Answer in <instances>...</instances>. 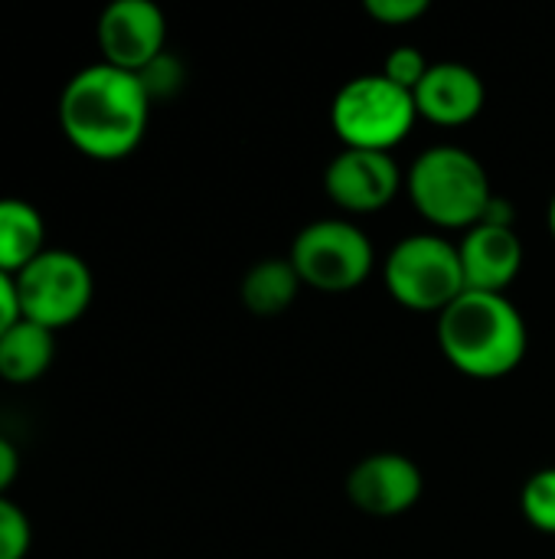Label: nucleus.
Instances as JSON below:
<instances>
[{"label": "nucleus", "instance_id": "f257e3e1", "mask_svg": "<svg viewBox=\"0 0 555 559\" xmlns=\"http://www.w3.org/2000/svg\"><path fill=\"white\" fill-rule=\"evenodd\" d=\"M150 118V98L137 72L108 62L79 69L59 95V128L65 141L95 160L128 157Z\"/></svg>", "mask_w": 555, "mask_h": 559}, {"label": "nucleus", "instance_id": "f03ea898", "mask_svg": "<svg viewBox=\"0 0 555 559\" xmlns=\"http://www.w3.org/2000/svg\"><path fill=\"white\" fill-rule=\"evenodd\" d=\"M438 347L464 377L497 380L527 357V324L504 295L464 292L438 314Z\"/></svg>", "mask_w": 555, "mask_h": 559}, {"label": "nucleus", "instance_id": "7ed1b4c3", "mask_svg": "<svg viewBox=\"0 0 555 559\" xmlns=\"http://www.w3.org/2000/svg\"><path fill=\"white\" fill-rule=\"evenodd\" d=\"M406 187L415 210L445 229L478 226L494 200L484 164L455 144H438L415 157Z\"/></svg>", "mask_w": 555, "mask_h": 559}, {"label": "nucleus", "instance_id": "20e7f679", "mask_svg": "<svg viewBox=\"0 0 555 559\" xmlns=\"http://www.w3.org/2000/svg\"><path fill=\"white\" fill-rule=\"evenodd\" d=\"M419 111L412 92L389 82L383 72L350 79L330 105V124L347 147L386 151L406 141Z\"/></svg>", "mask_w": 555, "mask_h": 559}, {"label": "nucleus", "instance_id": "39448f33", "mask_svg": "<svg viewBox=\"0 0 555 559\" xmlns=\"http://www.w3.org/2000/svg\"><path fill=\"white\" fill-rule=\"evenodd\" d=\"M383 278L389 295L412 311H445L468 285L458 246L442 236H406L386 259Z\"/></svg>", "mask_w": 555, "mask_h": 559}, {"label": "nucleus", "instance_id": "423d86ee", "mask_svg": "<svg viewBox=\"0 0 555 559\" xmlns=\"http://www.w3.org/2000/svg\"><path fill=\"white\" fill-rule=\"evenodd\" d=\"M16 301H20V318L36 321L49 328L52 334L59 328L75 324L95 295V278L92 269L85 265L82 255L69 249H46L39 252L16 278Z\"/></svg>", "mask_w": 555, "mask_h": 559}, {"label": "nucleus", "instance_id": "0eeeda50", "mask_svg": "<svg viewBox=\"0 0 555 559\" xmlns=\"http://www.w3.org/2000/svg\"><path fill=\"white\" fill-rule=\"evenodd\" d=\"M291 265L301 285L327 295L353 292L373 269V242L347 219H317L298 233L291 246Z\"/></svg>", "mask_w": 555, "mask_h": 559}, {"label": "nucleus", "instance_id": "6e6552de", "mask_svg": "<svg viewBox=\"0 0 555 559\" xmlns=\"http://www.w3.org/2000/svg\"><path fill=\"white\" fill-rule=\"evenodd\" d=\"M101 62L124 72H141L150 66L167 43V20L150 0H111L95 26Z\"/></svg>", "mask_w": 555, "mask_h": 559}, {"label": "nucleus", "instance_id": "1a4fd4ad", "mask_svg": "<svg viewBox=\"0 0 555 559\" xmlns=\"http://www.w3.org/2000/svg\"><path fill=\"white\" fill-rule=\"evenodd\" d=\"M327 197L350 213H379L402 187L399 164L386 151H340L324 174Z\"/></svg>", "mask_w": 555, "mask_h": 559}, {"label": "nucleus", "instance_id": "9d476101", "mask_svg": "<svg viewBox=\"0 0 555 559\" xmlns=\"http://www.w3.org/2000/svg\"><path fill=\"white\" fill-rule=\"evenodd\" d=\"M350 501L373 518H396L422 498V472L412 459L379 452L363 459L347 478Z\"/></svg>", "mask_w": 555, "mask_h": 559}, {"label": "nucleus", "instance_id": "9b49d317", "mask_svg": "<svg viewBox=\"0 0 555 559\" xmlns=\"http://www.w3.org/2000/svg\"><path fill=\"white\" fill-rule=\"evenodd\" d=\"M458 255H461V272H464L468 292L504 295V288L520 275L523 242L514 226L478 223L464 233Z\"/></svg>", "mask_w": 555, "mask_h": 559}, {"label": "nucleus", "instance_id": "f8f14e48", "mask_svg": "<svg viewBox=\"0 0 555 559\" xmlns=\"http://www.w3.org/2000/svg\"><path fill=\"white\" fill-rule=\"evenodd\" d=\"M412 98H415V111L422 118H429L432 124L458 128L481 115L487 92H484L481 75L471 66L435 62V66H429V72L419 82V88L412 92Z\"/></svg>", "mask_w": 555, "mask_h": 559}, {"label": "nucleus", "instance_id": "ddd939ff", "mask_svg": "<svg viewBox=\"0 0 555 559\" xmlns=\"http://www.w3.org/2000/svg\"><path fill=\"white\" fill-rule=\"evenodd\" d=\"M39 252H46L43 213L20 197H0V272L16 278Z\"/></svg>", "mask_w": 555, "mask_h": 559}, {"label": "nucleus", "instance_id": "4468645a", "mask_svg": "<svg viewBox=\"0 0 555 559\" xmlns=\"http://www.w3.org/2000/svg\"><path fill=\"white\" fill-rule=\"evenodd\" d=\"M56 357V337L49 328L16 318L0 337V380L33 383L39 380Z\"/></svg>", "mask_w": 555, "mask_h": 559}, {"label": "nucleus", "instance_id": "2eb2a0df", "mask_svg": "<svg viewBox=\"0 0 555 559\" xmlns=\"http://www.w3.org/2000/svg\"><path fill=\"white\" fill-rule=\"evenodd\" d=\"M298 288L301 278L291 259H262L242 278V301L252 314L275 318L298 298Z\"/></svg>", "mask_w": 555, "mask_h": 559}, {"label": "nucleus", "instance_id": "dca6fc26", "mask_svg": "<svg viewBox=\"0 0 555 559\" xmlns=\"http://www.w3.org/2000/svg\"><path fill=\"white\" fill-rule=\"evenodd\" d=\"M523 514L527 521L543 531V534H555V468H543L536 472L527 485H523Z\"/></svg>", "mask_w": 555, "mask_h": 559}, {"label": "nucleus", "instance_id": "f3484780", "mask_svg": "<svg viewBox=\"0 0 555 559\" xmlns=\"http://www.w3.org/2000/svg\"><path fill=\"white\" fill-rule=\"evenodd\" d=\"M33 544V531L26 514L0 495V559H26Z\"/></svg>", "mask_w": 555, "mask_h": 559}, {"label": "nucleus", "instance_id": "a211bd4d", "mask_svg": "<svg viewBox=\"0 0 555 559\" xmlns=\"http://www.w3.org/2000/svg\"><path fill=\"white\" fill-rule=\"evenodd\" d=\"M137 79H141V85H144V92H147L150 102L154 98H170L183 85V66H180L177 56L160 52L150 66H144L137 72Z\"/></svg>", "mask_w": 555, "mask_h": 559}, {"label": "nucleus", "instance_id": "6ab92c4d", "mask_svg": "<svg viewBox=\"0 0 555 559\" xmlns=\"http://www.w3.org/2000/svg\"><path fill=\"white\" fill-rule=\"evenodd\" d=\"M425 72H429V62H425L422 49H415V46H396L383 66V75L406 92H415L419 82L425 79Z\"/></svg>", "mask_w": 555, "mask_h": 559}, {"label": "nucleus", "instance_id": "aec40b11", "mask_svg": "<svg viewBox=\"0 0 555 559\" xmlns=\"http://www.w3.org/2000/svg\"><path fill=\"white\" fill-rule=\"evenodd\" d=\"M363 7L373 20L402 26V23H412L415 16H422L429 10V0H366Z\"/></svg>", "mask_w": 555, "mask_h": 559}, {"label": "nucleus", "instance_id": "412c9836", "mask_svg": "<svg viewBox=\"0 0 555 559\" xmlns=\"http://www.w3.org/2000/svg\"><path fill=\"white\" fill-rule=\"evenodd\" d=\"M20 318V301H16V285L10 275L0 272V337L7 334V328Z\"/></svg>", "mask_w": 555, "mask_h": 559}, {"label": "nucleus", "instance_id": "4be33fe9", "mask_svg": "<svg viewBox=\"0 0 555 559\" xmlns=\"http://www.w3.org/2000/svg\"><path fill=\"white\" fill-rule=\"evenodd\" d=\"M16 475H20V455L13 449V442L0 436V495H7V488L16 481Z\"/></svg>", "mask_w": 555, "mask_h": 559}, {"label": "nucleus", "instance_id": "5701e85b", "mask_svg": "<svg viewBox=\"0 0 555 559\" xmlns=\"http://www.w3.org/2000/svg\"><path fill=\"white\" fill-rule=\"evenodd\" d=\"M550 229H553V239H555V193H553V200H550Z\"/></svg>", "mask_w": 555, "mask_h": 559}]
</instances>
